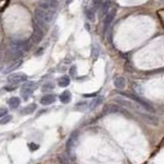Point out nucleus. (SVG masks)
<instances>
[{
    "mask_svg": "<svg viewBox=\"0 0 164 164\" xmlns=\"http://www.w3.org/2000/svg\"><path fill=\"white\" fill-rule=\"evenodd\" d=\"M77 139H78V133L77 132H73L71 136L69 138V139L67 141V152H68V154L73 158V155H74V151H75V148L76 146H77ZM74 159V158H73Z\"/></svg>",
    "mask_w": 164,
    "mask_h": 164,
    "instance_id": "obj_4",
    "label": "nucleus"
},
{
    "mask_svg": "<svg viewBox=\"0 0 164 164\" xmlns=\"http://www.w3.org/2000/svg\"><path fill=\"white\" fill-rule=\"evenodd\" d=\"M10 47L11 49L24 53V51L29 50V42L26 40H19V39H17V40L11 41Z\"/></svg>",
    "mask_w": 164,
    "mask_h": 164,
    "instance_id": "obj_5",
    "label": "nucleus"
},
{
    "mask_svg": "<svg viewBox=\"0 0 164 164\" xmlns=\"http://www.w3.org/2000/svg\"><path fill=\"white\" fill-rule=\"evenodd\" d=\"M84 14H85L86 18L89 21H95L96 20V10L92 7H85L84 8Z\"/></svg>",
    "mask_w": 164,
    "mask_h": 164,
    "instance_id": "obj_14",
    "label": "nucleus"
},
{
    "mask_svg": "<svg viewBox=\"0 0 164 164\" xmlns=\"http://www.w3.org/2000/svg\"><path fill=\"white\" fill-rule=\"evenodd\" d=\"M54 88V85L53 83H51V82H47V83H45L43 86H42V92H48V90H51Z\"/></svg>",
    "mask_w": 164,
    "mask_h": 164,
    "instance_id": "obj_23",
    "label": "nucleus"
},
{
    "mask_svg": "<svg viewBox=\"0 0 164 164\" xmlns=\"http://www.w3.org/2000/svg\"><path fill=\"white\" fill-rule=\"evenodd\" d=\"M43 36H44L43 29H42L41 27H39L37 24H36V25H34V31H33V34H32V37H31V41L34 44H38L39 42L42 40Z\"/></svg>",
    "mask_w": 164,
    "mask_h": 164,
    "instance_id": "obj_6",
    "label": "nucleus"
},
{
    "mask_svg": "<svg viewBox=\"0 0 164 164\" xmlns=\"http://www.w3.org/2000/svg\"><path fill=\"white\" fill-rule=\"evenodd\" d=\"M29 147H30V150H31V151H35V150H37V149L39 148V146L35 145V144H30Z\"/></svg>",
    "mask_w": 164,
    "mask_h": 164,
    "instance_id": "obj_28",
    "label": "nucleus"
},
{
    "mask_svg": "<svg viewBox=\"0 0 164 164\" xmlns=\"http://www.w3.org/2000/svg\"><path fill=\"white\" fill-rule=\"evenodd\" d=\"M37 89V83L33 81L26 82L21 88V96H23L24 100H28L30 96L34 92V90Z\"/></svg>",
    "mask_w": 164,
    "mask_h": 164,
    "instance_id": "obj_2",
    "label": "nucleus"
},
{
    "mask_svg": "<svg viewBox=\"0 0 164 164\" xmlns=\"http://www.w3.org/2000/svg\"><path fill=\"white\" fill-rule=\"evenodd\" d=\"M22 56H23V53L18 51V50H14V49H11V48H10V57H11V59L18 60V59H20ZM18 61H19V60H18Z\"/></svg>",
    "mask_w": 164,
    "mask_h": 164,
    "instance_id": "obj_21",
    "label": "nucleus"
},
{
    "mask_svg": "<svg viewBox=\"0 0 164 164\" xmlns=\"http://www.w3.org/2000/svg\"><path fill=\"white\" fill-rule=\"evenodd\" d=\"M59 161L62 164H68L69 163L68 158H67L65 155H60V156H59Z\"/></svg>",
    "mask_w": 164,
    "mask_h": 164,
    "instance_id": "obj_25",
    "label": "nucleus"
},
{
    "mask_svg": "<svg viewBox=\"0 0 164 164\" xmlns=\"http://www.w3.org/2000/svg\"><path fill=\"white\" fill-rule=\"evenodd\" d=\"M6 114H7V109H5V108H0V118L6 116Z\"/></svg>",
    "mask_w": 164,
    "mask_h": 164,
    "instance_id": "obj_26",
    "label": "nucleus"
},
{
    "mask_svg": "<svg viewBox=\"0 0 164 164\" xmlns=\"http://www.w3.org/2000/svg\"><path fill=\"white\" fill-rule=\"evenodd\" d=\"M71 100H72V95L69 90H65V92L60 95V101L63 104H69L71 102Z\"/></svg>",
    "mask_w": 164,
    "mask_h": 164,
    "instance_id": "obj_12",
    "label": "nucleus"
},
{
    "mask_svg": "<svg viewBox=\"0 0 164 164\" xmlns=\"http://www.w3.org/2000/svg\"><path fill=\"white\" fill-rule=\"evenodd\" d=\"M70 82H71V80H70V77H68L67 75H64L59 79L57 84H59L60 87H67V86L70 85Z\"/></svg>",
    "mask_w": 164,
    "mask_h": 164,
    "instance_id": "obj_15",
    "label": "nucleus"
},
{
    "mask_svg": "<svg viewBox=\"0 0 164 164\" xmlns=\"http://www.w3.org/2000/svg\"><path fill=\"white\" fill-rule=\"evenodd\" d=\"M115 102H116L117 104H119L121 106H123V107L127 108V109H130V110L138 111V110H142L143 109L142 106L139 105L138 103H135L133 101H129V100H126V99H123V98H116L115 99Z\"/></svg>",
    "mask_w": 164,
    "mask_h": 164,
    "instance_id": "obj_3",
    "label": "nucleus"
},
{
    "mask_svg": "<svg viewBox=\"0 0 164 164\" xmlns=\"http://www.w3.org/2000/svg\"><path fill=\"white\" fill-rule=\"evenodd\" d=\"M16 85H14V86H6V87H5V89H6L7 90V92H13V90L14 89H16Z\"/></svg>",
    "mask_w": 164,
    "mask_h": 164,
    "instance_id": "obj_29",
    "label": "nucleus"
},
{
    "mask_svg": "<svg viewBox=\"0 0 164 164\" xmlns=\"http://www.w3.org/2000/svg\"><path fill=\"white\" fill-rule=\"evenodd\" d=\"M100 54V48L98 45H92V57L93 59H96Z\"/></svg>",
    "mask_w": 164,
    "mask_h": 164,
    "instance_id": "obj_22",
    "label": "nucleus"
},
{
    "mask_svg": "<svg viewBox=\"0 0 164 164\" xmlns=\"http://www.w3.org/2000/svg\"><path fill=\"white\" fill-rule=\"evenodd\" d=\"M56 101H57V98L54 95H45L40 99V104L44 105V106H47V105L53 104Z\"/></svg>",
    "mask_w": 164,
    "mask_h": 164,
    "instance_id": "obj_10",
    "label": "nucleus"
},
{
    "mask_svg": "<svg viewBox=\"0 0 164 164\" xmlns=\"http://www.w3.org/2000/svg\"><path fill=\"white\" fill-rule=\"evenodd\" d=\"M125 78L122 77V76H117V77L114 78V86L116 87L117 89H123L125 87Z\"/></svg>",
    "mask_w": 164,
    "mask_h": 164,
    "instance_id": "obj_11",
    "label": "nucleus"
},
{
    "mask_svg": "<svg viewBox=\"0 0 164 164\" xmlns=\"http://www.w3.org/2000/svg\"><path fill=\"white\" fill-rule=\"evenodd\" d=\"M27 75L24 73H14V74H10L7 77V81L10 84H18L20 82H24L27 80Z\"/></svg>",
    "mask_w": 164,
    "mask_h": 164,
    "instance_id": "obj_7",
    "label": "nucleus"
},
{
    "mask_svg": "<svg viewBox=\"0 0 164 164\" xmlns=\"http://www.w3.org/2000/svg\"><path fill=\"white\" fill-rule=\"evenodd\" d=\"M110 5H111V2L109 1H106V2H103L102 6H101V16L102 18H104V16L106 17L107 16V14L110 11Z\"/></svg>",
    "mask_w": 164,
    "mask_h": 164,
    "instance_id": "obj_16",
    "label": "nucleus"
},
{
    "mask_svg": "<svg viewBox=\"0 0 164 164\" xmlns=\"http://www.w3.org/2000/svg\"><path fill=\"white\" fill-rule=\"evenodd\" d=\"M36 108H37V106H36L35 104H31V105H29V106H27V107L24 108L21 113H22L23 115H30L36 110Z\"/></svg>",
    "mask_w": 164,
    "mask_h": 164,
    "instance_id": "obj_17",
    "label": "nucleus"
},
{
    "mask_svg": "<svg viewBox=\"0 0 164 164\" xmlns=\"http://www.w3.org/2000/svg\"><path fill=\"white\" fill-rule=\"evenodd\" d=\"M59 5L57 1H53V0H47V1H40L38 3V8H41V10H53L57 8V6Z\"/></svg>",
    "mask_w": 164,
    "mask_h": 164,
    "instance_id": "obj_9",
    "label": "nucleus"
},
{
    "mask_svg": "<svg viewBox=\"0 0 164 164\" xmlns=\"http://www.w3.org/2000/svg\"><path fill=\"white\" fill-rule=\"evenodd\" d=\"M141 117H143V119H144L148 124H151V125H155V126L158 125V119L155 118L154 116H152V115L141 114Z\"/></svg>",
    "mask_w": 164,
    "mask_h": 164,
    "instance_id": "obj_13",
    "label": "nucleus"
},
{
    "mask_svg": "<svg viewBox=\"0 0 164 164\" xmlns=\"http://www.w3.org/2000/svg\"><path fill=\"white\" fill-rule=\"evenodd\" d=\"M11 120V116L10 115H6V116H4L2 119H0V124L1 125H4V124H6V123H8Z\"/></svg>",
    "mask_w": 164,
    "mask_h": 164,
    "instance_id": "obj_24",
    "label": "nucleus"
},
{
    "mask_svg": "<svg viewBox=\"0 0 164 164\" xmlns=\"http://www.w3.org/2000/svg\"><path fill=\"white\" fill-rule=\"evenodd\" d=\"M76 73H77V69H76V66H72L71 69H70V74H71V76H76Z\"/></svg>",
    "mask_w": 164,
    "mask_h": 164,
    "instance_id": "obj_27",
    "label": "nucleus"
},
{
    "mask_svg": "<svg viewBox=\"0 0 164 164\" xmlns=\"http://www.w3.org/2000/svg\"><path fill=\"white\" fill-rule=\"evenodd\" d=\"M102 103H103V96H96V98L92 99V101L89 105V109H96V107H99Z\"/></svg>",
    "mask_w": 164,
    "mask_h": 164,
    "instance_id": "obj_18",
    "label": "nucleus"
},
{
    "mask_svg": "<svg viewBox=\"0 0 164 164\" xmlns=\"http://www.w3.org/2000/svg\"><path fill=\"white\" fill-rule=\"evenodd\" d=\"M56 18V11L53 10H44L41 8L35 10V19L37 21V25L42 29L46 28Z\"/></svg>",
    "mask_w": 164,
    "mask_h": 164,
    "instance_id": "obj_1",
    "label": "nucleus"
},
{
    "mask_svg": "<svg viewBox=\"0 0 164 164\" xmlns=\"http://www.w3.org/2000/svg\"><path fill=\"white\" fill-rule=\"evenodd\" d=\"M116 11L117 10L115 7H112L110 11L107 14V16L105 17V20H104V32L106 33L107 32L108 28L110 27V25L113 22V20L115 19V16H116Z\"/></svg>",
    "mask_w": 164,
    "mask_h": 164,
    "instance_id": "obj_8",
    "label": "nucleus"
},
{
    "mask_svg": "<svg viewBox=\"0 0 164 164\" xmlns=\"http://www.w3.org/2000/svg\"><path fill=\"white\" fill-rule=\"evenodd\" d=\"M22 63H23L22 60H19V61H17V62H14L10 67H8L7 69L4 70V73L6 74V73H10V72H11V71H14V70H16L17 68H19V67L22 65Z\"/></svg>",
    "mask_w": 164,
    "mask_h": 164,
    "instance_id": "obj_20",
    "label": "nucleus"
},
{
    "mask_svg": "<svg viewBox=\"0 0 164 164\" xmlns=\"http://www.w3.org/2000/svg\"><path fill=\"white\" fill-rule=\"evenodd\" d=\"M20 104H21V100L19 98H17V96H13V98H10L8 100V105L14 109L19 107Z\"/></svg>",
    "mask_w": 164,
    "mask_h": 164,
    "instance_id": "obj_19",
    "label": "nucleus"
}]
</instances>
